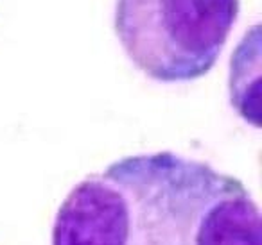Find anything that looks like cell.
<instances>
[{
  "instance_id": "obj_1",
  "label": "cell",
  "mask_w": 262,
  "mask_h": 245,
  "mask_svg": "<svg viewBox=\"0 0 262 245\" xmlns=\"http://www.w3.org/2000/svg\"><path fill=\"white\" fill-rule=\"evenodd\" d=\"M52 245H262L260 209L237 177L146 152L79 181L56 213Z\"/></svg>"
},
{
  "instance_id": "obj_2",
  "label": "cell",
  "mask_w": 262,
  "mask_h": 245,
  "mask_svg": "<svg viewBox=\"0 0 262 245\" xmlns=\"http://www.w3.org/2000/svg\"><path fill=\"white\" fill-rule=\"evenodd\" d=\"M239 11V0H117L115 34L144 76L190 83L214 68Z\"/></svg>"
}]
</instances>
